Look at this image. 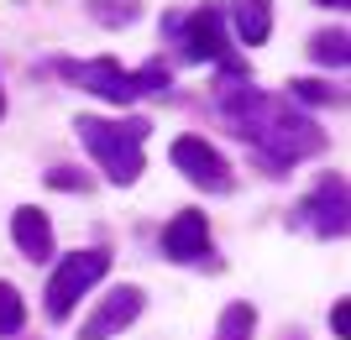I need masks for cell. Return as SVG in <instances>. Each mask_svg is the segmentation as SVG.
Here are the masks:
<instances>
[{
	"mask_svg": "<svg viewBox=\"0 0 351 340\" xmlns=\"http://www.w3.org/2000/svg\"><path fill=\"white\" fill-rule=\"evenodd\" d=\"M73 131L84 136V147L95 152V163L105 168L110 183H136L142 178V142H147V120H100V116H79Z\"/></svg>",
	"mask_w": 351,
	"mask_h": 340,
	"instance_id": "7a4b0ae2",
	"label": "cell"
},
{
	"mask_svg": "<svg viewBox=\"0 0 351 340\" xmlns=\"http://www.w3.org/2000/svg\"><path fill=\"white\" fill-rule=\"evenodd\" d=\"M299 225L304 231H315V236H346V178L330 173L320 183V189L309 194L304 205H299Z\"/></svg>",
	"mask_w": 351,
	"mask_h": 340,
	"instance_id": "52a82bcc",
	"label": "cell"
},
{
	"mask_svg": "<svg viewBox=\"0 0 351 340\" xmlns=\"http://www.w3.org/2000/svg\"><path fill=\"white\" fill-rule=\"evenodd\" d=\"M0 116H5V94H0Z\"/></svg>",
	"mask_w": 351,
	"mask_h": 340,
	"instance_id": "ffe728a7",
	"label": "cell"
},
{
	"mask_svg": "<svg viewBox=\"0 0 351 340\" xmlns=\"http://www.w3.org/2000/svg\"><path fill=\"white\" fill-rule=\"evenodd\" d=\"M289 100H304V105H341V89H330V84H320V79H293L289 84Z\"/></svg>",
	"mask_w": 351,
	"mask_h": 340,
	"instance_id": "9a60e30c",
	"label": "cell"
},
{
	"mask_svg": "<svg viewBox=\"0 0 351 340\" xmlns=\"http://www.w3.org/2000/svg\"><path fill=\"white\" fill-rule=\"evenodd\" d=\"M220 110L231 120V131L267 168H289L299 157L325 152V131L309 116H299L289 100H278V94H263L252 84H220Z\"/></svg>",
	"mask_w": 351,
	"mask_h": 340,
	"instance_id": "6da1fadb",
	"label": "cell"
},
{
	"mask_svg": "<svg viewBox=\"0 0 351 340\" xmlns=\"http://www.w3.org/2000/svg\"><path fill=\"white\" fill-rule=\"evenodd\" d=\"M330 330H336V340H346V335H351V304H346V298H341L336 309H330Z\"/></svg>",
	"mask_w": 351,
	"mask_h": 340,
	"instance_id": "e0dca14e",
	"label": "cell"
},
{
	"mask_svg": "<svg viewBox=\"0 0 351 340\" xmlns=\"http://www.w3.org/2000/svg\"><path fill=\"white\" fill-rule=\"evenodd\" d=\"M236 31H241V42H247V47H263L267 31H273L267 0H236Z\"/></svg>",
	"mask_w": 351,
	"mask_h": 340,
	"instance_id": "8fae6325",
	"label": "cell"
},
{
	"mask_svg": "<svg viewBox=\"0 0 351 340\" xmlns=\"http://www.w3.org/2000/svg\"><path fill=\"white\" fill-rule=\"evenodd\" d=\"M47 183H53V189H84V178L73 173V168H53V173H47Z\"/></svg>",
	"mask_w": 351,
	"mask_h": 340,
	"instance_id": "ac0fdd59",
	"label": "cell"
},
{
	"mask_svg": "<svg viewBox=\"0 0 351 340\" xmlns=\"http://www.w3.org/2000/svg\"><path fill=\"white\" fill-rule=\"evenodd\" d=\"M315 5H336V11H341V5H346V0H315Z\"/></svg>",
	"mask_w": 351,
	"mask_h": 340,
	"instance_id": "d6986e66",
	"label": "cell"
},
{
	"mask_svg": "<svg viewBox=\"0 0 351 340\" xmlns=\"http://www.w3.org/2000/svg\"><path fill=\"white\" fill-rule=\"evenodd\" d=\"M252 330H257V309L252 304H231L215 325V340H252Z\"/></svg>",
	"mask_w": 351,
	"mask_h": 340,
	"instance_id": "7c38bea8",
	"label": "cell"
},
{
	"mask_svg": "<svg viewBox=\"0 0 351 340\" xmlns=\"http://www.w3.org/2000/svg\"><path fill=\"white\" fill-rule=\"evenodd\" d=\"M136 314H142V288H116V293H110L100 309L84 319L79 340H110V335H121V330L132 325Z\"/></svg>",
	"mask_w": 351,
	"mask_h": 340,
	"instance_id": "ba28073f",
	"label": "cell"
},
{
	"mask_svg": "<svg viewBox=\"0 0 351 340\" xmlns=\"http://www.w3.org/2000/svg\"><path fill=\"white\" fill-rule=\"evenodd\" d=\"M309 53H315V63H325V68H346V31H320V37H315V42H309Z\"/></svg>",
	"mask_w": 351,
	"mask_h": 340,
	"instance_id": "4fadbf2b",
	"label": "cell"
},
{
	"mask_svg": "<svg viewBox=\"0 0 351 340\" xmlns=\"http://www.w3.org/2000/svg\"><path fill=\"white\" fill-rule=\"evenodd\" d=\"M162 252L173 257V262H199V257H210V225H205V215H199V209L173 215L168 231H162Z\"/></svg>",
	"mask_w": 351,
	"mask_h": 340,
	"instance_id": "9c48e42d",
	"label": "cell"
},
{
	"mask_svg": "<svg viewBox=\"0 0 351 340\" xmlns=\"http://www.w3.org/2000/svg\"><path fill=\"white\" fill-rule=\"evenodd\" d=\"M11 236H16V246H21L32 262H47V257H53V225H47L43 209L21 205V209L11 215Z\"/></svg>",
	"mask_w": 351,
	"mask_h": 340,
	"instance_id": "30bf717a",
	"label": "cell"
},
{
	"mask_svg": "<svg viewBox=\"0 0 351 340\" xmlns=\"http://www.w3.org/2000/svg\"><path fill=\"white\" fill-rule=\"evenodd\" d=\"M105 272H110V252H100V246L63 257L58 272H53V283H47V319H69L73 304H79Z\"/></svg>",
	"mask_w": 351,
	"mask_h": 340,
	"instance_id": "277c9868",
	"label": "cell"
},
{
	"mask_svg": "<svg viewBox=\"0 0 351 340\" xmlns=\"http://www.w3.org/2000/svg\"><path fill=\"white\" fill-rule=\"evenodd\" d=\"M95 21L126 27V21H136V0H95Z\"/></svg>",
	"mask_w": 351,
	"mask_h": 340,
	"instance_id": "2e32d148",
	"label": "cell"
},
{
	"mask_svg": "<svg viewBox=\"0 0 351 340\" xmlns=\"http://www.w3.org/2000/svg\"><path fill=\"white\" fill-rule=\"evenodd\" d=\"M173 168L189 178V183L210 189V194H226V189H231V163L210 147L205 136H178V142H173Z\"/></svg>",
	"mask_w": 351,
	"mask_h": 340,
	"instance_id": "8992f818",
	"label": "cell"
},
{
	"mask_svg": "<svg viewBox=\"0 0 351 340\" xmlns=\"http://www.w3.org/2000/svg\"><path fill=\"white\" fill-rule=\"evenodd\" d=\"M21 319H27L21 293H16L11 283H0V335H16V330H21Z\"/></svg>",
	"mask_w": 351,
	"mask_h": 340,
	"instance_id": "5bb4252c",
	"label": "cell"
},
{
	"mask_svg": "<svg viewBox=\"0 0 351 340\" xmlns=\"http://www.w3.org/2000/svg\"><path fill=\"white\" fill-rule=\"evenodd\" d=\"M178 31V47H184V58L189 63H231L226 58V21H220L215 5H199L194 16L184 21H168Z\"/></svg>",
	"mask_w": 351,
	"mask_h": 340,
	"instance_id": "5b68a950",
	"label": "cell"
},
{
	"mask_svg": "<svg viewBox=\"0 0 351 340\" xmlns=\"http://www.w3.org/2000/svg\"><path fill=\"white\" fill-rule=\"evenodd\" d=\"M58 74L69 79V84L89 89V94H100V100L110 105H132L136 94H168V84H173V74L162 68V63H147V68H121L116 58H95V63H58Z\"/></svg>",
	"mask_w": 351,
	"mask_h": 340,
	"instance_id": "3957f363",
	"label": "cell"
}]
</instances>
